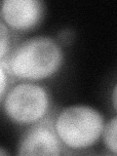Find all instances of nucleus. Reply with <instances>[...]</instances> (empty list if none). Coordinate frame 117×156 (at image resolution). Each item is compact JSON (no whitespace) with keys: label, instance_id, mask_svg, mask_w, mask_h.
<instances>
[{"label":"nucleus","instance_id":"nucleus-3","mask_svg":"<svg viewBox=\"0 0 117 156\" xmlns=\"http://www.w3.org/2000/svg\"><path fill=\"white\" fill-rule=\"evenodd\" d=\"M50 99L43 87L32 83H21L8 92L3 109L12 121L31 124L41 120L48 112Z\"/></svg>","mask_w":117,"mask_h":156},{"label":"nucleus","instance_id":"nucleus-9","mask_svg":"<svg viewBox=\"0 0 117 156\" xmlns=\"http://www.w3.org/2000/svg\"><path fill=\"white\" fill-rule=\"evenodd\" d=\"M112 104H113L115 109L117 110V83L113 88V91H112Z\"/></svg>","mask_w":117,"mask_h":156},{"label":"nucleus","instance_id":"nucleus-2","mask_svg":"<svg viewBox=\"0 0 117 156\" xmlns=\"http://www.w3.org/2000/svg\"><path fill=\"white\" fill-rule=\"evenodd\" d=\"M104 117L88 105H72L58 115L55 130L62 143L72 149H83L96 144L104 134Z\"/></svg>","mask_w":117,"mask_h":156},{"label":"nucleus","instance_id":"nucleus-6","mask_svg":"<svg viewBox=\"0 0 117 156\" xmlns=\"http://www.w3.org/2000/svg\"><path fill=\"white\" fill-rule=\"evenodd\" d=\"M104 141L107 149L117 154V116L105 126Z\"/></svg>","mask_w":117,"mask_h":156},{"label":"nucleus","instance_id":"nucleus-1","mask_svg":"<svg viewBox=\"0 0 117 156\" xmlns=\"http://www.w3.org/2000/svg\"><path fill=\"white\" fill-rule=\"evenodd\" d=\"M62 62L60 46L46 36L27 39L15 50L1 66L19 78L40 80L54 74Z\"/></svg>","mask_w":117,"mask_h":156},{"label":"nucleus","instance_id":"nucleus-7","mask_svg":"<svg viewBox=\"0 0 117 156\" xmlns=\"http://www.w3.org/2000/svg\"><path fill=\"white\" fill-rule=\"evenodd\" d=\"M1 43H0V57L1 60H3L6 53L8 52L9 48V36H8V31L6 27H5L4 23H1Z\"/></svg>","mask_w":117,"mask_h":156},{"label":"nucleus","instance_id":"nucleus-5","mask_svg":"<svg viewBox=\"0 0 117 156\" xmlns=\"http://www.w3.org/2000/svg\"><path fill=\"white\" fill-rule=\"evenodd\" d=\"M43 13L42 3L37 0H5L2 2L1 16L9 27L28 29L39 22Z\"/></svg>","mask_w":117,"mask_h":156},{"label":"nucleus","instance_id":"nucleus-8","mask_svg":"<svg viewBox=\"0 0 117 156\" xmlns=\"http://www.w3.org/2000/svg\"><path fill=\"white\" fill-rule=\"evenodd\" d=\"M0 79H1V84H0V91H1V97L3 99L4 97V91H5V87H6V74H5V69L4 67L1 66V69H0Z\"/></svg>","mask_w":117,"mask_h":156},{"label":"nucleus","instance_id":"nucleus-4","mask_svg":"<svg viewBox=\"0 0 117 156\" xmlns=\"http://www.w3.org/2000/svg\"><path fill=\"white\" fill-rule=\"evenodd\" d=\"M60 138L56 130L47 123L31 127L20 143V155H58L61 154Z\"/></svg>","mask_w":117,"mask_h":156},{"label":"nucleus","instance_id":"nucleus-10","mask_svg":"<svg viewBox=\"0 0 117 156\" xmlns=\"http://www.w3.org/2000/svg\"><path fill=\"white\" fill-rule=\"evenodd\" d=\"M70 33L69 32H66V31H62L60 34V39L62 41L66 42V41H69L70 40Z\"/></svg>","mask_w":117,"mask_h":156}]
</instances>
